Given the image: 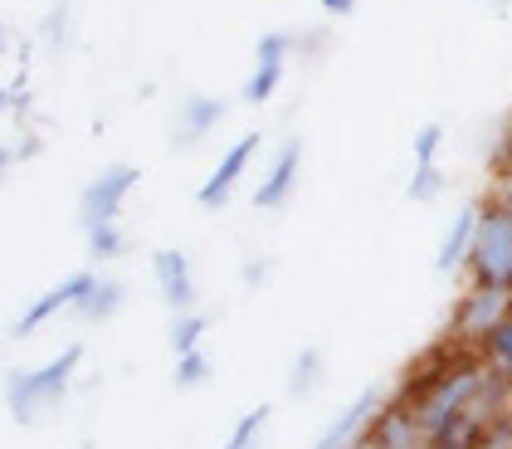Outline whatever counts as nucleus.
Here are the masks:
<instances>
[{
    "label": "nucleus",
    "instance_id": "obj_12",
    "mask_svg": "<svg viewBox=\"0 0 512 449\" xmlns=\"http://www.w3.org/2000/svg\"><path fill=\"white\" fill-rule=\"evenodd\" d=\"M478 225H483V201H469L449 225H444V235H439V249H434V264H439V274H459L464 264H469L473 254V240H478Z\"/></svg>",
    "mask_w": 512,
    "mask_h": 449
},
{
    "label": "nucleus",
    "instance_id": "obj_13",
    "mask_svg": "<svg viewBox=\"0 0 512 449\" xmlns=\"http://www.w3.org/2000/svg\"><path fill=\"white\" fill-rule=\"evenodd\" d=\"M322 381H327V352L313 347V342H308V347H298V352H293V362H288V381H283V391H288L293 401H308Z\"/></svg>",
    "mask_w": 512,
    "mask_h": 449
},
{
    "label": "nucleus",
    "instance_id": "obj_15",
    "mask_svg": "<svg viewBox=\"0 0 512 449\" xmlns=\"http://www.w3.org/2000/svg\"><path fill=\"white\" fill-rule=\"evenodd\" d=\"M83 235H88V254H93V264H113V259H122V254L132 249L127 230H122V220H108V225H88Z\"/></svg>",
    "mask_w": 512,
    "mask_h": 449
},
{
    "label": "nucleus",
    "instance_id": "obj_28",
    "mask_svg": "<svg viewBox=\"0 0 512 449\" xmlns=\"http://www.w3.org/2000/svg\"><path fill=\"white\" fill-rule=\"evenodd\" d=\"M493 201H498L512 215V171H508V176H498V186H493Z\"/></svg>",
    "mask_w": 512,
    "mask_h": 449
},
{
    "label": "nucleus",
    "instance_id": "obj_11",
    "mask_svg": "<svg viewBox=\"0 0 512 449\" xmlns=\"http://www.w3.org/2000/svg\"><path fill=\"white\" fill-rule=\"evenodd\" d=\"M225 113H230V103H225V98H215V93H191V98L176 108V123H171V142H176V152H186V147L205 142L215 127L225 123Z\"/></svg>",
    "mask_w": 512,
    "mask_h": 449
},
{
    "label": "nucleus",
    "instance_id": "obj_14",
    "mask_svg": "<svg viewBox=\"0 0 512 449\" xmlns=\"http://www.w3.org/2000/svg\"><path fill=\"white\" fill-rule=\"evenodd\" d=\"M122 303H127V284H122V279H98V288L83 298L74 313H79L83 323H108Z\"/></svg>",
    "mask_w": 512,
    "mask_h": 449
},
{
    "label": "nucleus",
    "instance_id": "obj_19",
    "mask_svg": "<svg viewBox=\"0 0 512 449\" xmlns=\"http://www.w3.org/2000/svg\"><path fill=\"white\" fill-rule=\"evenodd\" d=\"M439 196H444V171H439V162H415V176L405 181V201L434 205Z\"/></svg>",
    "mask_w": 512,
    "mask_h": 449
},
{
    "label": "nucleus",
    "instance_id": "obj_24",
    "mask_svg": "<svg viewBox=\"0 0 512 449\" xmlns=\"http://www.w3.org/2000/svg\"><path fill=\"white\" fill-rule=\"evenodd\" d=\"M439 147H444V123H425L415 132V162H439Z\"/></svg>",
    "mask_w": 512,
    "mask_h": 449
},
{
    "label": "nucleus",
    "instance_id": "obj_25",
    "mask_svg": "<svg viewBox=\"0 0 512 449\" xmlns=\"http://www.w3.org/2000/svg\"><path fill=\"white\" fill-rule=\"evenodd\" d=\"M488 166H493V176H508V171H512V127H503V132H498V147H493Z\"/></svg>",
    "mask_w": 512,
    "mask_h": 449
},
{
    "label": "nucleus",
    "instance_id": "obj_32",
    "mask_svg": "<svg viewBox=\"0 0 512 449\" xmlns=\"http://www.w3.org/2000/svg\"><path fill=\"white\" fill-rule=\"evenodd\" d=\"M79 449H93V445H79Z\"/></svg>",
    "mask_w": 512,
    "mask_h": 449
},
{
    "label": "nucleus",
    "instance_id": "obj_9",
    "mask_svg": "<svg viewBox=\"0 0 512 449\" xmlns=\"http://www.w3.org/2000/svg\"><path fill=\"white\" fill-rule=\"evenodd\" d=\"M152 279H157V293L161 303L171 313H191L200 303V288H196V269L181 249H157L152 254Z\"/></svg>",
    "mask_w": 512,
    "mask_h": 449
},
{
    "label": "nucleus",
    "instance_id": "obj_17",
    "mask_svg": "<svg viewBox=\"0 0 512 449\" xmlns=\"http://www.w3.org/2000/svg\"><path fill=\"white\" fill-rule=\"evenodd\" d=\"M478 357H483V362H488V367H493V371H498V376H503V381L512 386V313H508V318H503L498 327H493L488 337H483Z\"/></svg>",
    "mask_w": 512,
    "mask_h": 449
},
{
    "label": "nucleus",
    "instance_id": "obj_23",
    "mask_svg": "<svg viewBox=\"0 0 512 449\" xmlns=\"http://www.w3.org/2000/svg\"><path fill=\"white\" fill-rule=\"evenodd\" d=\"M40 44L44 49H64V44H69V5H64V0L40 20Z\"/></svg>",
    "mask_w": 512,
    "mask_h": 449
},
{
    "label": "nucleus",
    "instance_id": "obj_22",
    "mask_svg": "<svg viewBox=\"0 0 512 449\" xmlns=\"http://www.w3.org/2000/svg\"><path fill=\"white\" fill-rule=\"evenodd\" d=\"M298 49V35H288V30H269V35H259L254 40V64H288V54Z\"/></svg>",
    "mask_w": 512,
    "mask_h": 449
},
{
    "label": "nucleus",
    "instance_id": "obj_3",
    "mask_svg": "<svg viewBox=\"0 0 512 449\" xmlns=\"http://www.w3.org/2000/svg\"><path fill=\"white\" fill-rule=\"evenodd\" d=\"M464 274L478 279V284H498L512 293V215L493 196L483 201V225H478V240H473Z\"/></svg>",
    "mask_w": 512,
    "mask_h": 449
},
{
    "label": "nucleus",
    "instance_id": "obj_21",
    "mask_svg": "<svg viewBox=\"0 0 512 449\" xmlns=\"http://www.w3.org/2000/svg\"><path fill=\"white\" fill-rule=\"evenodd\" d=\"M205 381H210V357H205V347L181 352V357H176V371H171V386H176V391H196Z\"/></svg>",
    "mask_w": 512,
    "mask_h": 449
},
{
    "label": "nucleus",
    "instance_id": "obj_4",
    "mask_svg": "<svg viewBox=\"0 0 512 449\" xmlns=\"http://www.w3.org/2000/svg\"><path fill=\"white\" fill-rule=\"evenodd\" d=\"M137 181H142V171L132 162H113L103 166L88 186L79 191V225H108V220H122V210L132 201V191H137Z\"/></svg>",
    "mask_w": 512,
    "mask_h": 449
},
{
    "label": "nucleus",
    "instance_id": "obj_26",
    "mask_svg": "<svg viewBox=\"0 0 512 449\" xmlns=\"http://www.w3.org/2000/svg\"><path fill=\"white\" fill-rule=\"evenodd\" d=\"M269 269H274V259H264V254H254V259L244 264V284H264V279H269Z\"/></svg>",
    "mask_w": 512,
    "mask_h": 449
},
{
    "label": "nucleus",
    "instance_id": "obj_27",
    "mask_svg": "<svg viewBox=\"0 0 512 449\" xmlns=\"http://www.w3.org/2000/svg\"><path fill=\"white\" fill-rule=\"evenodd\" d=\"M317 5H322V10L332 15V20H347V15H352V10L361 5V0H317Z\"/></svg>",
    "mask_w": 512,
    "mask_h": 449
},
{
    "label": "nucleus",
    "instance_id": "obj_10",
    "mask_svg": "<svg viewBox=\"0 0 512 449\" xmlns=\"http://www.w3.org/2000/svg\"><path fill=\"white\" fill-rule=\"evenodd\" d=\"M298 176H303V142L288 137V142H278L264 181L254 186V205L259 210H283V205L293 201V191H298Z\"/></svg>",
    "mask_w": 512,
    "mask_h": 449
},
{
    "label": "nucleus",
    "instance_id": "obj_8",
    "mask_svg": "<svg viewBox=\"0 0 512 449\" xmlns=\"http://www.w3.org/2000/svg\"><path fill=\"white\" fill-rule=\"evenodd\" d=\"M366 440H371V449H425L430 445L420 415H415V406H410L405 396H395V401H386V406L376 410Z\"/></svg>",
    "mask_w": 512,
    "mask_h": 449
},
{
    "label": "nucleus",
    "instance_id": "obj_6",
    "mask_svg": "<svg viewBox=\"0 0 512 449\" xmlns=\"http://www.w3.org/2000/svg\"><path fill=\"white\" fill-rule=\"evenodd\" d=\"M259 147H264V132H244L235 147L215 162V171L200 181V191H196L200 210H225V205L235 201L239 181L249 176V166H254V157H259Z\"/></svg>",
    "mask_w": 512,
    "mask_h": 449
},
{
    "label": "nucleus",
    "instance_id": "obj_18",
    "mask_svg": "<svg viewBox=\"0 0 512 449\" xmlns=\"http://www.w3.org/2000/svg\"><path fill=\"white\" fill-rule=\"evenodd\" d=\"M283 74H288V64H254L244 88H239V98L254 103V108H259V103H274V93L283 88Z\"/></svg>",
    "mask_w": 512,
    "mask_h": 449
},
{
    "label": "nucleus",
    "instance_id": "obj_29",
    "mask_svg": "<svg viewBox=\"0 0 512 449\" xmlns=\"http://www.w3.org/2000/svg\"><path fill=\"white\" fill-rule=\"evenodd\" d=\"M327 35H298V49H308V54H322V49H327Z\"/></svg>",
    "mask_w": 512,
    "mask_h": 449
},
{
    "label": "nucleus",
    "instance_id": "obj_16",
    "mask_svg": "<svg viewBox=\"0 0 512 449\" xmlns=\"http://www.w3.org/2000/svg\"><path fill=\"white\" fill-rule=\"evenodd\" d=\"M269 420H274V406H249L235 425H230V435H225V445L220 449H259L264 430H269Z\"/></svg>",
    "mask_w": 512,
    "mask_h": 449
},
{
    "label": "nucleus",
    "instance_id": "obj_7",
    "mask_svg": "<svg viewBox=\"0 0 512 449\" xmlns=\"http://www.w3.org/2000/svg\"><path fill=\"white\" fill-rule=\"evenodd\" d=\"M381 406H386L381 386H366V391H356L352 401H347V406H342L337 415H332V420H327V425H322V435L313 440V449H352V445H361Z\"/></svg>",
    "mask_w": 512,
    "mask_h": 449
},
{
    "label": "nucleus",
    "instance_id": "obj_30",
    "mask_svg": "<svg viewBox=\"0 0 512 449\" xmlns=\"http://www.w3.org/2000/svg\"><path fill=\"white\" fill-rule=\"evenodd\" d=\"M488 5H498V10H503V5H512V0H488Z\"/></svg>",
    "mask_w": 512,
    "mask_h": 449
},
{
    "label": "nucleus",
    "instance_id": "obj_31",
    "mask_svg": "<svg viewBox=\"0 0 512 449\" xmlns=\"http://www.w3.org/2000/svg\"><path fill=\"white\" fill-rule=\"evenodd\" d=\"M425 449H449V445H425Z\"/></svg>",
    "mask_w": 512,
    "mask_h": 449
},
{
    "label": "nucleus",
    "instance_id": "obj_1",
    "mask_svg": "<svg viewBox=\"0 0 512 449\" xmlns=\"http://www.w3.org/2000/svg\"><path fill=\"white\" fill-rule=\"evenodd\" d=\"M88 357L83 342H69L64 352H54L44 367H15L5 376V410L15 415V425H35V420H49L54 410L69 401L74 381H79V367Z\"/></svg>",
    "mask_w": 512,
    "mask_h": 449
},
{
    "label": "nucleus",
    "instance_id": "obj_2",
    "mask_svg": "<svg viewBox=\"0 0 512 449\" xmlns=\"http://www.w3.org/2000/svg\"><path fill=\"white\" fill-rule=\"evenodd\" d=\"M508 313H512V293L508 288L469 279V288L459 293V303H454V313H449V342L478 352V347H483V337L503 323Z\"/></svg>",
    "mask_w": 512,
    "mask_h": 449
},
{
    "label": "nucleus",
    "instance_id": "obj_20",
    "mask_svg": "<svg viewBox=\"0 0 512 449\" xmlns=\"http://www.w3.org/2000/svg\"><path fill=\"white\" fill-rule=\"evenodd\" d=\"M205 332H210V318H205L200 308H191V313H171V352H176V357H181V352H196Z\"/></svg>",
    "mask_w": 512,
    "mask_h": 449
},
{
    "label": "nucleus",
    "instance_id": "obj_5",
    "mask_svg": "<svg viewBox=\"0 0 512 449\" xmlns=\"http://www.w3.org/2000/svg\"><path fill=\"white\" fill-rule=\"evenodd\" d=\"M93 288H98V274H93V269H79V274L59 279L54 288H44L40 298H30V303H25V313H20V318L10 323V337H15V342L35 337V332H40V327H49L54 318H59V313L79 308V303L88 298V293H93Z\"/></svg>",
    "mask_w": 512,
    "mask_h": 449
}]
</instances>
